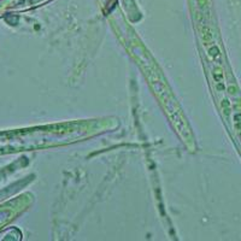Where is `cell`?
<instances>
[{"label": "cell", "instance_id": "cell-1", "mask_svg": "<svg viewBox=\"0 0 241 241\" xmlns=\"http://www.w3.org/2000/svg\"><path fill=\"white\" fill-rule=\"evenodd\" d=\"M209 54H210L211 57H213V58H217V57L220 56V50H218V47H217V46H212V47L209 50Z\"/></svg>", "mask_w": 241, "mask_h": 241}, {"label": "cell", "instance_id": "cell-2", "mask_svg": "<svg viewBox=\"0 0 241 241\" xmlns=\"http://www.w3.org/2000/svg\"><path fill=\"white\" fill-rule=\"evenodd\" d=\"M213 77H215V80L217 81V82H221L222 79H223V73H222V70H221V69H216V70L213 71Z\"/></svg>", "mask_w": 241, "mask_h": 241}, {"label": "cell", "instance_id": "cell-3", "mask_svg": "<svg viewBox=\"0 0 241 241\" xmlns=\"http://www.w3.org/2000/svg\"><path fill=\"white\" fill-rule=\"evenodd\" d=\"M234 121H235L236 128L241 130V113H236V115L234 116Z\"/></svg>", "mask_w": 241, "mask_h": 241}, {"label": "cell", "instance_id": "cell-4", "mask_svg": "<svg viewBox=\"0 0 241 241\" xmlns=\"http://www.w3.org/2000/svg\"><path fill=\"white\" fill-rule=\"evenodd\" d=\"M228 90H229L230 94H235V93H236V88H235L234 86H230V87L228 88Z\"/></svg>", "mask_w": 241, "mask_h": 241}]
</instances>
